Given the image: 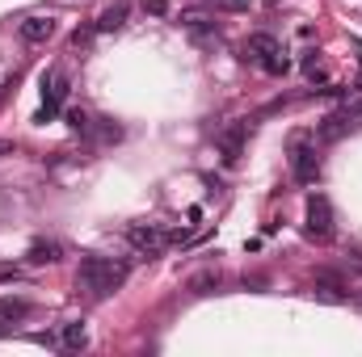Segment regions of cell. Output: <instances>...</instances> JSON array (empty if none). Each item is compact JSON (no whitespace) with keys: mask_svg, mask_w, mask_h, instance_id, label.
<instances>
[{"mask_svg":"<svg viewBox=\"0 0 362 357\" xmlns=\"http://www.w3.org/2000/svg\"><path fill=\"white\" fill-rule=\"evenodd\" d=\"M21 274H17V265H0V282H17Z\"/></svg>","mask_w":362,"mask_h":357,"instance_id":"21","label":"cell"},{"mask_svg":"<svg viewBox=\"0 0 362 357\" xmlns=\"http://www.w3.org/2000/svg\"><path fill=\"white\" fill-rule=\"evenodd\" d=\"M127 240H131L143 257H160L164 244H169V236H164L156 223H131V227H127Z\"/></svg>","mask_w":362,"mask_h":357,"instance_id":"5","label":"cell"},{"mask_svg":"<svg viewBox=\"0 0 362 357\" xmlns=\"http://www.w3.org/2000/svg\"><path fill=\"white\" fill-rule=\"evenodd\" d=\"M169 236V244H190L194 236H190V227H173V231H164Z\"/></svg>","mask_w":362,"mask_h":357,"instance_id":"19","label":"cell"},{"mask_svg":"<svg viewBox=\"0 0 362 357\" xmlns=\"http://www.w3.org/2000/svg\"><path fill=\"white\" fill-rule=\"evenodd\" d=\"M312 240H329L333 236V206L325 194H312L308 198V227H304Z\"/></svg>","mask_w":362,"mask_h":357,"instance_id":"4","label":"cell"},{"mask_svg":"<svg viewBox=\"0 0 362 357\" xmlns=\"http://www.w3.org/2000/svg\"><path fill=\"white\" fill-rule=\"evenodd\" d=\"M346 114H350V118H362V97H354V101H346Z\"/></svg>","mask_w":362,"mask_h":357,"instance_id":"22","label":"cell"},{"mask_svg":"<svg viewBox=\"0 0 362 357\" xmlns=\"http://www.w3.org/2000/svg\"><path fill=\"white\" fill-rule=\"evenodd\" d=\"M245 135H249L245 122L219 130V156H224V164H236V160H240V151H245Z\"/></svg>","mask_w":362,"mask_h":357,"instance_id":"7","label":"cell"},{"mask_svg":"<svg viewBox=\"0 0 362 357\" xmlns=\"http://www.w3.org/2000/svg\"><path fill=\"white\" fill-rule=\"evenodd\" d=\"M17 34H21V42H46V38H55V21L51 17H25L21 25H17Z\"/></svg>","mask_w":362,"mask_h":357,"instance_id":"9","label":"cell"},{"mask_svg":"<svg viewBox=\"0 0 362 357\" xmlns=\"http://www.w3.org/2000/svg\"><path fill=\"white\" fill-rule=\"evenodd\" d=\"M59 345H63V349H72V353H76V349H84V345H89V328H84L80 320L63 324V337H59Z\"/></svg>","mask_w":362,"mask_h":357,"instance_id":"12","label":"cell"},{"mask_svg":"<svg viewBox=\"0 0 362 357\" xmlns=\"http://www.w3.org/2000/svg\"><path fill=\"white\" fill-rule=\"evenodd\" d=\"M177 21L190 29V38H194V42H219V25H215L207 13H198V8H186Z\"/></svg>","mask_w":362,"mask_h":357,"instance_id":"6","label":"cell"},{"mask_svg":"<svg viewBox=\"0 0 362 357\" xmlns=\"http://www.w3.org/2000/svg\"><path fill=\"white\" fill-rule=\"evenodd\" d=\"M4 156H17V143H13V139H0V160H4Z\"/></svg>","mask_w":362,"mask_h":357,"instance_id":"23","label":"cell"},{"mask_svg":"<svg viewBox=\"0 0 362 357\" xmlns=\"http://www.w3.org/2000/svg\"><path fill=\"white\" fill-rule=\"evenodd\" d=\"M291 177L299 185H316L321 181V156L308 143V135H291Z\"/></svg>","mask_w":362,"mask_h":357,"instance_id":"3","label":"cell"},{"mask_svg":"<svg viewBox=\"0 0 362 357\" xmlns=\"http://www.w3.org/2000/svg\"><path fill=\"white\" fill-rule=\"evenodd\" d=\"M245 59H253L261 72H270V76H283L287 67H291V59H287V50L278 46V38L274 34H249V42H245Z\"/></svg>","mask_w":362,"mask_h":357,"instance_id":"2","label":"cell"},{"mask_svg":"<svg viewBox=\"0 0 362 357\" xmlns=\"http://www.w3.org/2000/svg\"><path fill=\"white\" fill-rule=\"evenodd\" d=\"M4 332H8V324H4V320H0V337H4Z\"/></svg>","mask_w":362,"mask_h":357,"instance_id":"24","label":"cell"},{"mask_svg":"<svg viewBox=\"0 0 362 357\" xmlns=\"http://www.w3.org/2000/svg\"><path fill=\"white\" fill-rule=\"evenodd\" d=\"M67 126L80 130V135H89V130H93V118H89L84 109H67Z\"/></svg>","mask_w":362,"mask_h":357,"instance_id":"16","label":"cell"},{"mask_svg":"<svg viewBox=\"0 0 362 357\" xmlns=\"http://www.w3.org/2000/svg\"><path fill=\"white\" fill-rule=\"evenodd\" d=\"M143 13H152V17H164V13H169V4H164V0H143Z\"/></svg>","mask_w":362,"mask_h":357,"instance_id":"20","label":"cell"},{"mask_svg":"<svg viewBox=\"0 0 362 357\" xmlns=\"http://www.w3.org/2000/svg\"><path fill=\"white\" fill-rule=\"evenodd\" d=\"M127 21V0H118V4H110L101 17H97V29H118Z\"/></svg>","mask_w":362,"mask_h":357,"instance_id":"13","label":"cell"},{"mask_svg":"<svg viewBox=\"0 0 362 357\" xmlns=\"http://www.w3.org/2000/svg\"><path fill=\"white\" fill-rule=\"evenodd\" d=\"M316 299H325V303H346L350 290H346V282H342L337 274L321 269V274H316Z\"/></svg>","mask_w":362,"mask_h":357,"instance_id":"8","label":"cell"},{"mask_svg":"<svg viewBox=\"0 0 362 357\" xmlns=\"http://www.w3.org/2000/svg\"><path fill=\"white\" fill-rule=\"evenodd\" d=\"M93 29H97V25H80V29L72 34V46H89V38H93Z\"/></svg>","mask_w":362,"mask_h":357,"instance_id":"18","label":"cell"},{"mask_svg":"<svg viewBox=\"0 0 362 357\" xmlns=\"http://www.w3.org/2000/svg\"><path fill=\"white\" fill-rule=\"evenodd\" d=\"M59 252H63V248H59V240H34V244H30V252H25V261H30V265H55V261H59Z\"/></svg>","mask_w":362,"mask_h":357,"instance_id":"11","label":"cell"},{"mask_svg":"<svg viewBox=\"0 0 362 357\" xmlns=\"http://www.w3.org/2000/svg\"><path fill=\"white\" fill-rule=\"evenodd\" d=\"M127 274L131 269L122 261H114V257H84L80 269H76V286L89 290L93 299H105V295H114L127 282Z\"/></svg>","mask_w":362,"mask_h":357,"instance_id":"1","label":"cell"},{"mask_svg":"<svg viewBox=\"0 0 362 357\" xmlns=\"http://www.w3.org/2000/svg\"><path fill=\"white\" fill-rule=\"evenodd\" d=\"M30 303L25 299H0V320H25Z\"/></svg>","mask_w":362,"mask_h":357,"instance_id":"15","label":"cell"},{"mask_svg":"<svg viewBox=\"0 0 362 357\" xmlns=\"http://www.w3.org/2000/svg\"><path fill=\"white\" fill-rule=\"evenodd\" d=\"M118 135H122V130H118L114 122H101V126H97V139H101V143H118Z\"/></svg>","mask_w":362,"mask_h":357,"instance_id":"17","label":"cell"},{"mask_svg":"<svg viewBox=\"0 0 362 357\" xmlns=\"http://www.w3.org/2000/svg\"><path fill=\"white\" fill-rule=\"evenodd\" d=\"M350 122H354V118H350L346 109L329 114V118L321 122V139H325V143H337V139H346V135H350Z\"/></svg>","mask_w":362,"mask_h":357,"instance_id":"10","label":"cell"},{"mask_svg":"<svg viewBox=\"0 0 362 357\" xmlns=\"http://www.w3.org/2000/svg\"><path fill=\"white\" fill-rule=\"evenodd\" d=\"M219 282H224V278H219V269H207V274H198V278L190 282V290H194V295H215V290H219Z\"/></svg>","mask_w":362,"mask_h":357,"instance_id":"14","label":"cell"}]
</instances>
